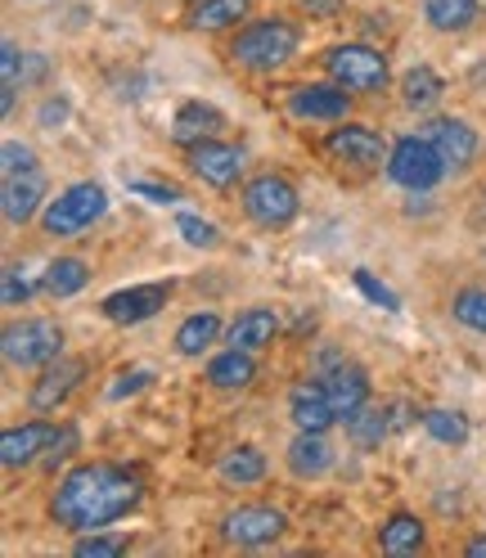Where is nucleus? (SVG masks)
I'll list each match as a JSON object with an SVG mask.
<instances>
[{"instance_id": "29", "label": "nucleus", "mask_w": 486, "mask_h": 558, "mask_svg": "<svg viewBox=\"0 0 486 558\" xmlns=\"http://www.w3.org/2000/svg\"><path fill=\"white\" fill-rule=\"evenodd\" d=\"M378 545H384V554H420L424 549V522L401 509L378 527Z\"/></svg>"}, {"instance_id": "6", "label": "nucleus", "mask_w": 486, "mask_h": 558, "mask_svg": "<svg viewBox=\"0 0 486 558\" xmlns=\"http://www.w3.org/2000/svg\"><path fill=\"white\" fill-rule=\"evenodd\" d=\"M104 207H109V194H104V185L77 181V185H68L54 203H46L41 230H46L50 239H73V234L90 230V226L104 217Z\"/></svg>"}, {"instance_id": "17", "label": "nucleus", "mask_w": 486, "mask_h": 558, "mask_svg": "<svg viewBox=\"0 0 486 558\" xmlns=\"http://www.w3.org/2000/svg\"><path fill=\"white\" fill-rule=\"evenodd\" d=\"M46 203V171H23V177H5L0 185V213H5L10 226H27L32 217L41 213Z\"/></svg>"}, {"instance_id": "35", "label": "nucleus", "mask_w": 486, "mask_h": 558, "mask_svg": "<svg viewBox=\"0 0 486 558\" xmlns=\"http://www.w3.org/2000/svg\"><path fill=\"white\" fill-rule=\"evenodd\" d=\"M0 162H5V177H23V171H37V154H32L27 145H19V140H5V149H0Z\"/></svg>"}, {"instance_id": "39", "label": "nucleus", "mask_w": 486, "mask_h": 558, "mask_svg": "<svg viewBox=\"0 0 486 558\" xmlns=\"http://www.w3.org/2000/svg\"><path fill=\"white\" fill-rule=\"evenodd\" d=\"M145 383H154V369H131V374H118V378H113V388H109V397H113V401H122V397H131V392H141Z\"/></svg>"}, {"instance_id": "19", "label": "nucleus", "mask_w": 486, "mask_h": 558, "mask_svg": "<svg viewBox=\"0 0 486 558\" xmlns=\"http://www.w3.org/2000/svg\"><path fill=\"white\" fill-rule=\"evenodd\" d=\"M280 333V316L270 306H248L226 325V347H243V352H262Z\"/></svg>"}, {"instance_id": "23", "label": "nucleus", "mask_w": 486, "mask_h": 558, "mask_svg": "<svg viewBox=\"0 0 486 558\" xmlns=\"http://www.w3.org/2000/svg\"><path fill=\"white\" fill-rule=\"evenodd\" d=\"M248 10H253V0H194L185 23L194 32H226L248 19Z\"/></svg>"}, {"instance_id": "36", "label": "nucleus", "mask_w": 486, "mask_h": 558, "mask_svg": "<svg viewBox=\"0 0 486 558\" xmlns=\"http://www.w3.org/2000/svg\"><path fill=\"white\" fill-rule=\"evenodd\" d=\"M23 50L14 41L0 46V77H5V90H23Z\"/></svg>"}, {"instance_id": "4", "label": "nucleus", "mask_w": 486, "mask_h": 558, "mask_svg": "<svg viewBox=\"0 0 486 558\" xmlns=\"http://www.w3.org/2000/svg\"><path fill=\"white\" fill-rule=\"evenodd\" d=\"M446 171L450 167H446L441 149L433 145L424 131L420 135H401L397 145H392V154H388V181L401 185V190H410V194L437 190L446 181Z\"/></svg>"}, {"instance_id": "20", "label": "nucleus", "mask_w": 486, "mask_h": 558, "mask_svg": "<svg viewBox=\"0 0 486 558\" xmlns=\"http://www.w3.org/2000/svg\"><path fill=\"white\" fill-rule=\"evenodd\" d=\"M217 131H226V113L217 109V104H207V99H185L177 109V118H171V140H177V145L212 140Z\"/></svg>"}, {"instance_id": "13", "label": "nucleus", "mask_w": 486, "mask_h": 558, "mask_svg": "<svg viewBox=\"0 0 486 558\" xmlns=\"http://www.w3.org/2000/svg\"><path fill=\"white\" fill-rule=\"evenodd\" d=\"M86 378V361L82 356H59L41 369V378L32 383V392H27V405L37 410V414H54L68 397L77 392V383Z\"/></svg>"}, {"instance_id": "5", "label": "nucleus", "mask_w": 486, "mask_h": 558, "mask_svg": "<svg viewBox=\"0 0 486 558\" xmlns=\"http://www.w3.org/2000/svg\"><path fill=\"white\" fill-rule=\"evenodd\" d=\"M239 203H243V217H248L253 226H262V230H284L302 213L297 185L289 177H280V171H262V177H253L248 185H243Z\"/></svg>"}, {"instance_id": "3", "label": "nucleus", "mask_w": 486, "mask_h": 558, "mask_svg": "<svg viewBox=\"0 0 486 558\" xmlns=\"http://www.w3.org/2000/svg\"><path fill=\"white\" fill-rule=\"evenodd\" d=\"M325 63V73L329 82L347 86L352 95H374V90H384L392 82V68H388V54L384 50H374L365 41H342V46H329L320 54Z\"/></svg>"}, {"instance_id": "38", "label": "nucleus", "mask_w": 486, "mask_h": 558, "mask_svg": "<svg viewBox=\"0 0 486 558\" xmlns=\"http://www.w3.org/2000/svg\"><path fill=\"white\" fill-rule=\"evenodd\" d=\"M77 450V428L73 424H63L59 433H54V441H50V450H46V469H54L59 460H68Z\"/></svg>"}, {"instance_id": "12", "label": "nucleus", "mask_w": 486, "mask_h": 558, "mask_svg": "<svg viewBox=\"0 0 486 558\" xmlns=\"http://www.w3.org/2000/svg\"><path fill=\"white\" fill-rule=\"evenodd\" d=\"M185 167L194 171L203 185L230 190L239 181V171H243V154L212 135V140H194V145H185Z\"/></svg>"}, {"instance_id": "42", "label": "nucleus", "mask_w": 486, "mask_h": 558, "mask_svg": "<svg viewBox=\"0 0 486 558\" xmlns=\"http://www.w3.org/2000/svg\"><path fill=\"white\" fill-rule=\"evenodd\" d=\"M27 298H32V284L23 279V270L19 266H5V306H19Z\"/></svg>"}, {"instance_id": "7", "label": "nucleus", "mask_w": 486, "mask_h": 558, "mask_svg": "<svg viewBox=\"0 0 486 558\" xmlns=\"http://www.w3.org/2000/svg\"><path fill=\"white\" fill-rule=\"evenodd\" d=\"M5 365L14 369H46L50 361L63 356V329L54 320H19L0 338Z\"/></svg>"}, {"instance_id": "15", "label": "nucleus", "mask_w": 486, "mask_h": 558, "mask_svg": "<svg viewBox=\"0 0 486 558\" xmlns=\"http://www.w3.org/2000/svg\"><path fill=\"white\" fill-rule=\"evenodd\" d=\"M420 131L441 149V158H446L450 171H464V167L477 162V131H473L464 118H433V122H424Z\"/></svg>"}, {"instance_id": "44", "label": "nucleus", "mask_w": 486, "mask_h": 558, "mask_svg": "<svg viewBox=\"0 0 486 558\" xmlns=\"http://www.w3.org/2000/svg\"><path fill=\"white\" fill-rule=\"evenodd\" d=\"M464 554H469V558H486V536L469 541V545H464Z\"/></svg>"}, {"instance_id": "11", "label": "nucleus", "mask_w": 486, "mask_h": 558, "mask_svg": "<svg viewBox=\"0 0 486 558\" xmlns=\"http://www.w3.org/2000/svg\"><path fill=\"white\" fill-rule=\"evenodd\" d=\"M171 293H177L171 279H158V284H131V289H118V293L104 298L99 311H104V320H113V325H145L171 302Z\"/></svg>"}, {"instance_id": "8", "label": "nucleus", "mask_w": 486, "mask_h": 558, "mask_svg": "<svg viewBox=\"0 0 486 558\" xmlns=\"http://www.w3.org/2000/svg\"><path fill=\"white\" fill-rule=\"evenodd\" d=\"M325 154L342 167H356V171H374L392 154V145L374 126L365 122H333V131L325 135Z\"/></svg>"}, {"instance_id": "25", "label": "nucleus", "mask_w": 486, "mask_h": 558, "mask_svg": "<svg viewBox=\"0 0 486 558\" xmlns=\"http://www.w3.org/2000/svg\"><path fill=\"white\" fill-rule=\"evenodd\" d=\"M441 95H446V82L433 73L428 63L410 68V73L401 77V104H405L410 113H428V109H437Z\"/></svg>"}, {"instance_id": "32", "label": "nucleus", "mask_w": 486, "mask_h": 558, "mask_svg": "<svg viewBox=\"0 0 486 558\" xmlns=\"http://www.w3.org/2000/svg\"><path fill=\"white\" fill-rule=\"evenodd\" d=\"M450 316L473 333H486V289H460L450 302Z\"/></svg>"}, {"instance_id": "30", "label": "nucleus", "mask_w": 486, "mask_h": 558, "mask_svg": "<svg viewBox=\"0 0 486 558\" xmlns=\"http://www.w3.org/2000/svg\"><path fill=\"white\" fill-rule=\"evenodd\" d=\"M388 433H392V414H388V410L365 405V410H356L352 418H347V441L361 446V450L384 446V437H388Z\"/></svg>"}, {"instance_id": "21", "label": "nucleus", "mask_w": 486, "mask_h": 558, "mask_svg": "<svg viewBox=\"0 0 486 558\" xmlns=\"http://www.w3.org/2000/svg\"><path fill=\"white\" fill-rule=\"evenodd\" d=\"M284 460H289V473L297 482H320L333 469V450H329L325 433H297L289 441V456Z\"/></svg>"}, {"instance_id": "24", "label": "nucleus", "mask_w": 486, "mask_h": 558, "mask_svg": "<svg viewBox=\"0 0 486 558\" xmlns=\"http://www.w3.org/2000/svg\"><path fill=\"white\" fill-rule=\"evenodd\" d=\"M221 333H226V320L217 316V311H194V316H185L181 329H177V352L181 356H203Z\"/></svg>"}, {"instance_id": "27", "label": "nucleus", "mask_w": 486, "mask_h": 558, "mask_svg": "<svg viewBox=\"0 0 486 558\" xmlns=\"http://www.w3.org/2000/svg\"><path fill=\"white\" fill-rule=\"evenodd\" d=\"M86 284H90V266H86L82 257H54V262L46 266V275H41V289H46L54 302L77 298Z\"/></svg>"}, {"instance_id": "41", "label": "nucleus", "mask_w": 486, "mask_h": 558, "mask_svg": "<svg viewBox=\"0 0 486 558\" xmlns=\"http://www.w3.org/2000/svg\"><path fill=\"white\" fill-rule=\"evenodd\" d=\"M68 113H73V109H68V99H63V95H50V99L41 104V109H37V122L50 131V126H63V122H68Z\"/></svg>"}, {"instance_id": "22", "label": "nucleus", "mask_w": 486, "mask_h": 558, "mask_svg": "<svg viewBox=\"0 0 486 558\" xmlns=\"http://www.w3.org/2000/svg\"><path fill=\"white\" fill-rule=\"evenodd\" d=\"M253 378H257V361H253V352H243V347H230V352H217L207 361V383H212L217 392H243Z\"/></svg>"}, {"instance_id": "34", "label": "nucleus", "mask_w": 486, "mask_h": 558, "mask_svg": "<svg viewBox=\"0 0 486 558\" xmlns=\"http://www.w3.org/2000/svg\"><path fill=\"white\" fill-rule=\"evenodd\" d=\"M177 230H181V239L190 243V248H217V243H221V230H217L212 221L190 217V213L177 217Z\"/></svg>"}, {"instance_id": "37", "label": "nucleus", "mask_w": 486, "mask_h": 558, "mask_svg": "<svg viewBox=\"0 0 486 558\" xmlns=\"http://www.w3.org/2000/svg\"><path fill=\"white\" fill-rule=\"evenodd\" d=\"M126 190L135 194V198H149V203H181V190L177 185H158V181H126Z\"/></svg>"}, {"instance_id": "1", "label": "nucleus", "mask_w": 486, "mask_h": 558, "mask_svg": "<svg viewBox=\"0 0 486 558\" xmlns=\"http://www.w3.org/2000/svg\"><path fill=\"white\" fill-rule=\"evenodd\" d=\"M145 496L141 473H131L122 464H77L73 473H63L54 496H50V518L68 532H104L109 522L126 518Z\"/></svg>"}, {"instance_id": "40", "label": "nucleus", "mask_w": 486, "mask_h": 558, "mask_svg": "<svg viewBox=\"0 0 486 558\" xmlns=\"http://www.w3.org/2000/svg\"><path fill=\"white\" fill-rule=\"evenodd\" d=\"M356 284H361V289H365V298H369V302H378V306H388V311H397V306H401L392 289L374 284V275H369V270H356Z\"/></svg>"}, {"instance_id": "33", "label": "nucleus", "mask_w": 486, "mask_h": 558, "mask_svg": "<svg viewBox=\"0 0 486 558\" xmlns=\"http://www.w3.org/2000/svg\"><path fill=\"white\" fill-rule=\"evenodd\" d=\"M126 536H104V532H82L77 536V545H73V554L77 558H118V554H126Z\"/></svg>"}, {"instance_id": "9", "label": "nucleus", "mask_w": 486, "mask_h": 558, "mask_svg": "<svg viewBox=\"0 0 486 558\" xmlns=\"http://www.w3.org/2000/svg\"><path fill=\"white\" fill-rule=\"evenodd\" d=\"M289 532V513L275 505H239L221 518V536L239 549H262Z\"/></svg>"}, {"instance_id": "28", "label": "nucleus", "mask_w": 486, "mask_h": 558, "mask_svg": "<svg viewBox=\"0 0 486 558\" xmlns=\"http://www.w3.org/2000/svg\"><path fill=\"white\" fill-rule=\"evenodd\" d=\"M217 473H221L226 486H257L270 473V464H266V456H262L257 446H234L230 456H221Z\"/></svg>"}, {"instance_id": "26", "label": "nucleus", "mask_w": 486, "mask_h": 558, "mask_svg": "<svg viewBox=\"0 0 486 558\" xmlns=\"http://www.w3.org/2000/svg\"><path fill=\"white\" fill-rule=\"evenodd\" d=\"M482 14V0H424V23L433 32H469Z\"/></svg>"}, {"instance_id": "18", "label": "nucleus", "mask_w": 486, "mask_h": 558, "mask_svg": "<svg viewBox=\"0 0 486 558\" xmlns=\"http://www.w3.org/2000/svg\"><path fill=\"white\" fill-rule=\"evenodd\" d=\"M54 433H59V424H46V418H37V424H23V428H5V437H0V464H5V469L37 464L50 450Z\"/></svg>"}, {"instance_id": "14", "label": "nucleus", "mask_w": 486, "mask_h": 558, "mask_svg": "<svg viewBox=\"0 0 486 558\" xmlns=\"http://www.w3.org/2000/svg\"><path fill=\"white\" fill-rule=\"evenodd\" d=\"M289 418L297 424V433H329L338 424V410L329 401L325 378H306L289 392Z\"/></svg>"}, {"instance_id": "43", "label": "nucleus", "mask_w": 486, "mask_h": 558, "mask_svg": "<svg viewBox=\"0 0 486 558\" xmlns=\"http://www.w3.org/2000/svg\"><path fill=\"white\" fill-rule=\"evenodd\" d=\"M37 77H46V54H27V63H23V86H32Z\"/></svg>"}, {"instance_id": "31", "label": "nucleus", "mask_w": 486, "mask_h": 558, "mask_svg": "<svg viewBox=\"0 0 486 558\" xmlns=\"http://www.w3.org/2000/svg\"><path fill=\"white\" fill-rule=\"evenodd\" d=\"M424 428L428 437H437L441 446H464L469 441V424L455 410H424Z\"/></svg>"}, {"instance_id": "16", "label": "nucleus", "mask_w": 486, "mask_h": 558, "mask_svg": "<svg viewBox=\"0 0 486 558\" xmlns=\"http://www.w3.org/2000/svg\"><path fill=\"white\" fill-rule=\"evenodd\" d=\"M316 378H325L329 401H333V410H338V424H347V418H352L356 410L369 405V374H365V365L342 361V365H333L329 374H316Z\"/></svg>"}, {"instance_id": "45", "label": "nucleus", "mask_w": 486, "mask_h": 558, "mask_svg": "<svg viewBox=\"0 0 486 558\" xmlns=\"http://www.w3.org/2000/svg\"><path fill=\"white\" fill-rule=\"evenodd\" d=\"M482 203H486V190H482Z\"/></svg>"}, {"instance_id": "2", "label": "nucleus", "mask_w": 486, "mask_h": 558, "mask_svg": "<svg viewBox=\"0 0 486 558\" xmlns=\"http://www.w3.org/2000/svg\"><path fill=\"white\" fill-rule=\"evenodd\" d=\"M297 50H302V27L289 14H266V19H253L234 32L230 63L248 68V73H275V68H284Z\"/></svg>"}, {"instance_id": "10", "label": "nucleus", "mask_w": 486, "mask_h": 558, "mask_svg": "<svg viewBox=\"0 0 486 558\" xmlns=\"http://www.w3.org/2000/svg\"><path fill=\"white\" fill-rule=\"evenodd\" d=\"M284 109L297 122H347V113H352V90L338 82H306V86L289 90Z\"/></svg>"}]
</instances>
